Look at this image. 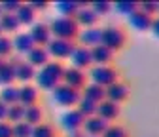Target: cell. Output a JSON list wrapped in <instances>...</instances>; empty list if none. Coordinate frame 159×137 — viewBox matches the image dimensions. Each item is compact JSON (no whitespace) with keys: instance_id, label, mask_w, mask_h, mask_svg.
I'll list each match as a JSON object with an SVG mask.
<instances>
[{"instance_id":"39","label":"cell","mask_w":159,"mask_h":137,"mask_svg":"<svg viewBox=\"0 0 159 137\" xmlns=\"http://www.w3.org/2000/svg\"><path fill=\"white\" fill-rule=\"evenodd\" d=\"M0 137H15L13 124H10L8 120L6 122H0Z\"/></svg>"},{"instance_id":"2","label":"cell","mask_w":159,"mask_h":137,"mask_svg":"<svg viewBox=\"0 0 159 137\" xmlns=\"http://www.w3.org/2000/svg\"><path fill=\"white\" fill-rule=\"evenodd\" d=\"M51 27V34L53 38H61V40H72L76 42L78 36H80V25L76 23L74 17H55L53 21L49 23Z\"/></svg>"},{"instance_id":"4","label":"cell","mask_w":159,"mask_h":137,"mask_svg":"<svg viewBox=\"0 0 159 137\" xmlns=\"http://www.w3.org/2000/svg\"><path fill=\"white\" fill-rule=\"evenodd\" d=\"M89 74H91V82L104 86V88L116 84L117 80H121L119 78V71L112 65H93L89 69Z\"/></svg>"},{"instance_id":"19","label":"cell","mask_w":159,"mask_h":137,"mask_svg":"<svg viewBox=\"0 0 159 137\" xmlns=\"http://www.w3.org/2000/svg\"><path fill=\"white\" fill-rule=\"evenodd\" d=\"M38 97H40V91H38L36 86H30V84L19 86V103H21L23 107L38 105Z\"/></svg>"},{"instance_id":"47","label":"cell","mask_w":159,"mask_h":137,"mask_svg":"<svg viewBox=\"0 0 159 137\" xmlns=\"http://www.w3.org/2000/svg\"><path fill=\"white\" fill-rule=\"evenodd\" d=\"M2 13H4V12H2V8H0V17H2Z\"/></svg>"},{"instance_id":"23","label":"cell","mask_w":159,"mask_h":137,"mask_svg":"<svg viewBox=\"0 0 159 137\" xmlns=\"http://www.w3.org/2000/svg\"><path fill=\"white\" fill-rule=\"evenodd\" d=\"M91 53H93V65H110L114 59V51L110 48H106L104 44L93 48Z\"/></svg>"},{"instance_id":"18","label":"cell","mask_w":159,"mask_h":137,"mask_svg":"<svg viewBox=\"0 0 159 137\" xmlns=\"http://www.w3.org/2000/svg\"><path fill=\"white\" fill-rule=\"evenodd\" d=\"M15 72H17V82L30 84V80H36V67H32L29 61H15Z\"/></svg>"},{"instance_id":"12","label":"cell","mask_w":159,"mask_h":137,"mask_svg":"<svg viewBox=\"0 0 159 137\" xmlns=\"http://www.w3.org/2000/svg\"><path fill=\"white\" fill-rule=\"evenodd\" d=\"M53 6H55V10L59 12L61 17H76L80 10L89 6V4L87 2H78V0H57Z\"/></svg>"},{"instance_id":"41","label":"cell","mask_w":159,"mask_h":137,"mask_svg":"<svg viewBox=\"0 0 159 137\" xmlns=\"http://www.w3.org/2000/svg\"><path fill=\"white\" fill-rule=\"evenodd\" d=\"M8 105L6 103H2V101H0V122H6L8 120Z\"/></svg>"},{"instance_id":"45","label":"cell","mask_w":159,"mask_h":137,"mask_svg":"<svg viewBox=\"0 0 159 137\" xmlns=\"http://www.w3.org/2000/svg\"><path fill=\"white\" fill-rule=\"evenodd\" d=\"M4 34V31H2V25H0V36H2Z\"/></svg>"},{"instance_id":"25","label":"cell","mask_w":159,"mask_h":137,"mask_svg":"<svg viewBox=\"0 0 159 137\" xmlns=\"http://www.w3.org/2000/svg\"><path fill=\"white\" fill-rule=\"evenodd\" d=\"M17 19L21 25H34V17H36V12L34 8L29 4V2H23V6L17 10Z\"/></svg>"},{"instance_id":"3","label":"cell","mask_w":159,"mask_h":137,"mask_svg":"<svg viewBox=\"0 0 159 137\" xmlns=\"http://www.w3.org/2000/svg\"><path fill=\"white\" fill-rule=\"evenodd\" d=\"M51 95H53V101H55L57 105L66 107V109H76L78 103L82 101V97H84L80 90H74V88H70V86H66V84L57 86V88L51 91Z\"/></svg>"},{"instance_id":"30","label":"cell","mask_w":159,"mask_h":137,"mask_svg":"<svg viewBox=\"0 0 159 137\" xmlns=\"http://www.w3.org/2000/svg\"><path fill=\"white\" fill-rule=\"evenodd\" d=\"M0 25H2L4 32H15L19 27H21V23H19V19H17L15 13H2V17H0Z\"/></svg>"},{"instance_id":"46","label":"cell","mask_w":159,"mask_h":137,"mask_svg":"<svg viewBox=\"0 0 159 137\" xmlns=\"http://www.w3.org/2000/svg\"><path fill=\"white\" fill-rule=\"evenodd\" d=\"M85 137H98V135H85Z\"/></svg>"},{"instance_id":"36","label":"cell","mask_w":159,"mask_h":137,"mask_svg":"<svg viewBox=\"0 0 159 137\" xmlns=\"http://www.w3.org/2000/svg\"><path fill=\"white\" fill-rule=\"evenodd\" d=\"M11 51H13V40L8 38L6 34H2V36H0V57L6 59Z\"/></svg>"},{"instance_id":"14","label":"cell","mask_w":159,"mask_h":137,"mask_svg":"<svg viewBox=\"0 0 159 137\" xmlns=\"http://www.w3.org/2000/svg\"><path fill=\"white\" fill-rule=\"evenodd\" d=\"M127 19H129V25H131L134 31L144 32V31H152V25H153V19H155V17L148 15V13L142 12V10H136V12H134L133 15H129Z\"/></svg>"},{"instance_id":"37","label":"cell","mask_w":159,"mask_h":137,"mask_svg":"<svg viewBox=\"0 0 159 137\" xmlns=\"http://www.w3.org/2000/svg\"><path fill=\"white\" fill-rule=\"evenodd\" d=\"M23 6L21 0H4V2H0V8H2L4 13H17V10Z\"/></svg>"},{"instance_id":"26","label":"cell","mask_w":159,"mask_h":137,"mask_svg":"<svg viewBox=\"0 0 159 137\" xmlns=\"http://www.w3.org/2000/svg\"><path fill=\"white\" fill-rule=\"evenodd\" d=\"M0 101L6 103L8 107L19 103V86H6L0 90Z\"/></svg>"},{"instance_id":"32","label":"cell","mask_w":159,"mask_h":137,"mask_svg":"<svg viewBox=\"0 0 159 137\" xmlns=\"http://www.w3.org/2000/svg\"><path fill=\"white\" fill-rule=\"evenodd\" d=\"M89 8H91L98 17H102V15H108V13L114 10V4H112V2H106V0H95V2L89 4Z\"/></svg>"},{"instance_id":"10","label":"cell","mask_w":159,"mask_h":137,"mask_svg":"<svg viewBox=\"0 0 159 137\" xmlns=\"http://www.w3.org/2000/svg\"><path fill=\"white\" fill-rule=\"evenodd\" d=\"M85 116L80 112L78 109H68L63 116H61V124L66 131H74V130H84L85 124Z\"/></svg>"},{"instance_id":"40","label":"cell","mask_w":159,"mask_h":137,"mask_svg":"<svg viewBox=\"0 0 159 137\" xmlns=\"http://www.w3.org/2000/svg\"><path fill=\"white\" fill-rule=\"evenodd\" d=\"M29 4L34 8V12H42V10H46L49 6V2H46V0H32V2H29Z\"/></svg>"},{"instance_id":"16","label":"cell","mask_w":159,"mask_h":137,"mask_svg":"<svg viewBox=\"0 0 159 137\" xmlns=\"http://www.w3.org/2000/svg\"><path fill=\"white\" fill-rule=\"evenodd\" d=\"M119 114H121V105H117L114 101H102V103H98V112L97 116H101V118H104L106 122H114L119 118Z\"/></svg>"},{"instance_id":"15","label":"cell","mask_w":159,"mask_h":137,"mask_svg":"<svg viewBox=\"0 0 159 137\" xmlns=\"http://www.w3.org/2000/svg\"><path fill=\"white\" fill-rule=\"evenodd\" d=\"M108 128H110V122H106L104 118H101V116H91V118H87L85 124H84V133L102 137Z\"/></svg>"},{"instance_id":"35","label":"cell","mask_w":159,"mask_h":137,"mask_svg":"<svg viewBox=\"0 0 159 137\" xmlns=\"http://www.w3.org/2000/svg\"><path fill=\"white\" fill-rule=\"evenodd\" d=\"M102 137H129V130L121 124H110V128Z\"/></svg>"},{"instance_id":"6","label":"cell","mask_w":159,"mask_h":137,"mask_svg":"<svg viewBox=\"0 0 159 137\" xmlns=\"http://www.w3.org/2000/svg\"><path fill=\"white\" fill-rule=\"evenodd\" d=\"M78 44L72 40H61V38H53V40L48 44V51L53 57L55 61H61V59H70V55L74 51Z\"/></svg>"},{"instance_id":"13","label":"cell","mask_w":159,"mask_h":137,"mask_svg":"<svg viewBox=\"0 0 159 137\" xmlns=\"http://www.w3.org/2000/svg\"><path fill=\"white\" fill-rule=\"evenodd\" d=\"M30 36H32V40L36 42V46H44V48H48V44L53 40L51 27L46 25V23H34L30 27Z\"/></svg>"},{"instance_id":"27","label":"cell","mask_w":159,"mask_h":137,"mask_svg":"<svg viewBox=\"0 0 159 137\" xmlns=\"http://www.w3.org/2000/svg\"><path fill=\"white\" fill-rule=\"evenodd\" d=\"M25 122H29L30 126H40L44 122V109L40 105H32V107H27V112H25Z\"/></svg>"},{"instance_id":"24","label":"cell","mask_w":159,"mask_h":137,"mask_svg":"<svg viewBox=\"0 0 159 137\" xmlns=\"http://www.w3.org/2000/svg\"><path fill=\"white\" fill-rule=\"evenodd\" d=\"M17 80V72H15V63L8 61L2 69H0V86H13V82Z\"/></svg>"},{"instance_id":"42","label":"cell","mask_w":159,"mask_h":137,"mask_svg":"<svg viewBox=\"0 0 159 137\" xmlns=\"http://www.w3.org/2000/svg\"><path fill=\"white\" fill-rule=\"evenodd\" d=\"M152 34L159 40V17H155L153 19V25H152Z\"/></svg>"},{"instance_id":"48","label":"cell","mask_w":159,"mask_h":137,"mask_svg":"<svg viewBox=\"0 0 159 137\" xmlns=\"http://www.w3.org/2000/svg\"><path fill=\"white\" fill-rule=\"evenodd\" d=\"M157 17H159V15H157Z\"/></svg>"},{"instance_id":"7","label":"cell","mask_w":159,"mask_h":137,"mask_svg":"<svg viewBox=\"0 0 159 137\" xmlns=\"http://www.w3.org/2000/svg\"><path fill=\"white\" fill-rule=\"evenodd\" d=\"M70 63L74 69H80V71H85V69H91L93 67V53L89 48L85 46H76L72 55H70Z\"/></svg>"},{"instance_id":"31","label":"cell","mask_w":159,"mask_h":137,"mask_svg":"<svg viewBox=\"0 0 159 137\" xmlns=\"http://www.w3.org/2000/svg\"><path fill=\"white\" fill-rule=\"evenodd\" d=\"M25 112H27V107H23L21 103H17V105H11L8 109V122L10 124H19V122H23L25 120Z\"/></svg>"},{"instance_id":"43","label":"cell","mask_w":159,"mask_h":137,"mask_svg":"<svg viewBox=\"0 0 159 137\" xmlns=\"http://www.w3.org/2000/svg\"><path fill=\"white\" fill-rule=\"evenodd\" d=\"M68 137H85L84 130H74V131H68Z\"/></svg>"},{"instance_id":"22","label":"cell","mask_w":159,"mask_h":137,"mask_svg":"<svg viewBox=\"0 0 159 137\" xmlns=\"http://www.w3.org/2000/svg\"><path fill=\"white\" fill-rule=\"evenodd\" d=\"M82 95L87 97V99H91V101H95V103H102V101H106V88L104 86H98L95 82H89L84 88Z\"/></svg>"},{"instance_id":"5","label":"cell","mask_w":159,"mask_h":137,"mask_svg":"<svg viewBox=\"0 0 159 137\" xmlns=\"http://www.w3.org/2000/svg\"><path fill=\"white\" fill-rule=\"evenodd\" d=\"M102 44L116 53V51H119L127 44V34H125V31L121 27H117V25L102 27Z\"/></svg>"},{"instance_id":"1","label":"cell","mask_w":159,"mask_h":137,"mask_svg":"<svg viewBox=\"0 0 159 137\" xmlns=\"http://www.w3.org/2000/svg\"><path fill=\"white\" fill-rule=\"evenodd\" d=\"M65 71H66V67H63L61 61H51V63H48L44 69H38L36 86L42 88V90L53 91L57 86L63 84V80H65Z\"/></svg>"},{"instance_id":"38","label":"cell","mask_w":159,"mask_h":137,"mask_svg":"<svg viewBox=\"0 0 159 137\" xmlns=\"http://www.w3.org/2000/svg\"><path fill=\"white\" fill-rule=\"evenodd\" d=\"M140 10L152 17H157L159 15V2H140Z\"/></svg>"},{"instance_id":"33","label":"cell","mask_w":159,"mask_h":137,"mask_svg":"<svg viewBox=\"0 0 159 137\" xmlns=\"http://www.w3.org/2000/svg\"><path fill=\"white\" fill-rule=\"evenodd\" d=\"M32 137H57L55 133V128L48 122H42L40 126H34V133Z\"/></svg>"},{"instance_id":"21","label":"cell","mask_w":159,"mask_h":137,"mask_svg":"<svg viewBox=\"0 0 159 137\" xmlns=\"http://www.w3.org/2000/svg\"><path fill=\"white\" fill-rule=\"evenodd\" d=\"M74 19H76V23H78L80 27H84V29H93V27H97L98 15H97L89 6H85V8H82V10L78 12V15H76Z\"/></svg>"},{"instance_id":"29","label":"cell","mask_w":159,"mask_h":137,"mask_svg":"<svg viewBox=\"0 0 159 137\" xmlns=\"http://www.w3.org/2000/svg\"><path fill=\"white\" fill-rule=\"evenodd\" d=\"M76 109L82 112L85 118H91V116H97V112H98V103H95V101L87 99V97H82V101L78 103V107H76Z\"/></svg>"},{"instance_id":"20","label":"cell","mask_w":159,"mask_h":137,"mask_svg":"<svg viewBox=\"0 0 159 137\" xmlns=\"http://www.w3.org/2000/svg\"><path fill=\"white\" fill-rule=\"evenodd\" d=\"M34 48H36V42L32 40L30 32H19V34H15V38H13V50L15 51L29 55Z\"/></svg>"},{"instance_id":"44","label":"cell","mask_w":159,"mask_h":137,"mask_svg":"<svg viewBox=\"0 0 159 137\" xmlns=\"http://www.w3.org/2000/svg\"><path fill=\"white\" fill-rule=\"evenodd\" d=\"M6 63H8V61H6V59H2V57H0V69H2V67H4Z\"/></svg>"},{"instance_id":"8","label":"cell","mask_w":159,"mask_h":137,"mask_svg":"<svg viewBox=\"0 0 159 137\" xmlns=\"http://www.w3.org/2000/svg\"><path fill=\"white\" fill-rule=\"evenodd\" d=\"M129 95H131V88H129V84L125 80H117L116 84L106 88V99L114 101L117 105H121L123 101H127Z\"/></svg>"},{"instance_id":"34","label":"cell","mask_w":159,"mask_h":137,"mask_svg":"<svg viewBox=\"0 0 159 137\" xmlns=\"http://www.w3.org/2000/svg\"><path fill=\"white\" fill-rule=\"evenodd\" d=\"M13 133H15V137H32V133H34V126H30L29 122H19V124H15L13 126Z\"/></svg>"},{"instance_id":"9","label":"cell","mask_w":159,"mask_h":137,"mask_svg":"<svg viewBox=\"0 0 159 137\" xmlns=\"http://www.w3.org/2000/svg\"><path fill=\"white\" fill-rule=\"evenodd\" d=\"M78 44L80 46H85L89 50L101 46L102 44V29H98V27L82 29V31H80V36H78Z\"/></svg>"},{"instance_id":"17","label":"cell","mask_w":159,"mask_h":137,"mask_svg":"<svg viewBox=\"0 0 159 137\" xmlns=\"http://www.w3.org/2000/svg\"><path fill=\"white\" fill-rule=\"evenodd\" d=\"M27 61H29L32 67H36V69H44L48 63H51V55H49L48 48L36 46V48L27 55Z\"/></svg>"},{"instance_id":"11","label":"cell","mask_w":159,"mask_h":137,"mask_svg":"<svg viewBox=\"0 0 159 137\" xmlns=\"http://www.w3.org/2000/svg\"><path fill=\"white\" fill-rule=\"evenodd\" d=\"M63 84L74 88V90H80V91H84V88L87 86V74L85 71H80V69H74V67H68L65 71V80Z\"/></svg>"},{"instance_id":"28","label":"cell","mask_w":159,"mask_h":137,"mask_svg":"<svg viewBox=\"0 0 159 137\" xmlns=\"http://www.w3.org/2000/svg\"><path fill=\"white\" fill-rule=\"evenodd\" d=\"M136 10H140V2H133V0H121V2H114V12L119 15H133Z\"/></svg>"}]
</instances>
